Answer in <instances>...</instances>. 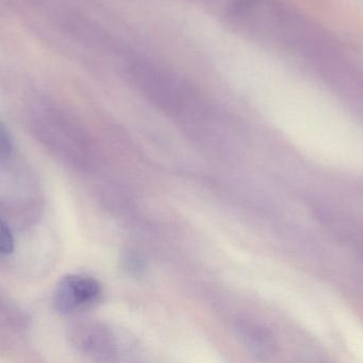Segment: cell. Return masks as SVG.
Instances as JSON below:
<instances>
[{"mask_svg":"<svg viewBox=\"0 0 363 363\" xmlns=\"http://www.w3.org/2000/svg\"><path fill=\"white\" fill-rule=\"evenodd\" d=\"M101 296V286L96 279L86 275L63 277L55 289L52 303L61 314H73L88 309Z\"/></svg>","mask_w":363,"mask_h":363,"instance_id":"cell-1","label":"cell"},{"mask_svg":"<svg viewBox=\"0 0 363 363\" xmlns=\"http://www.w3.org/2000/svg\"><path fill=\"white\" fill-rule=\"evenodd\" d=\"M346 245L350 246L352 248V250H354L357 256L360 258V260L363 262V226L362 225H359L356 229H354V233L350 235V239H348L347 243Z\"/></svg>","mask_w":363,"mask_h":363,"instance_id":"cell-5","label":"cell"},{"mask_svg":"<svg viewBox=\"0 0 363 363\" xmlns=\"http://www.w3.org/2000/svg\"><path fill=\"white\" fill-rule=\"evenodd\" d=\"M0 254L3 258L11 256L13 254L14 248H16V242H14L13 233L9 225L1 220L0 225Z\"/></svg>","mask_w":363,"mask_h":363,"instance_id":"cell-4","label":"cell"},{"mask_svg":"<svg viewBox=\"0 0 363 363\" xmlns=\"http://www.w3.org/2000/svg\"><path fill=\"white\" fill-rule=\"evenodd\" d=\"M235 330L250 354L263 359L269 358L277 352V337L265 325L252 320H239L235 322Z\"/></svg>","mask_w":363,"mask_h":363,"instance_id":"cell-3","label":"cell"},{"mask_svg":"<svg viewBox=\"0 0 363 363\" xmlns=\"http://www.w3.org/2000/svg\"><path fill=\"white\" fill-rule=\"evenodd\" d=\"M116 335L97 323H79L73 328V340L80 350L93 358L109 360L116 356Z\"/></svg>","mask_w":363,"mask_h":363,"instance_id":"cell-2","label":"cell"},{"mask_svg":"<svg viewBox=\"0 0 363 363\" xmlns=\"http://www.w3.org/2000/svg\"><path fill=\"white\" fill-rule=\"evenodd\" d=\"M12 147H13V145H12L11 138H10L7 129L3 125L1 131H0V157H1V160L5 161L8 157H10Z\"/></svg>","mask_w":363,"mask_h":363,"instance_id":"cell-6","label":"cell"}]
</instances>
